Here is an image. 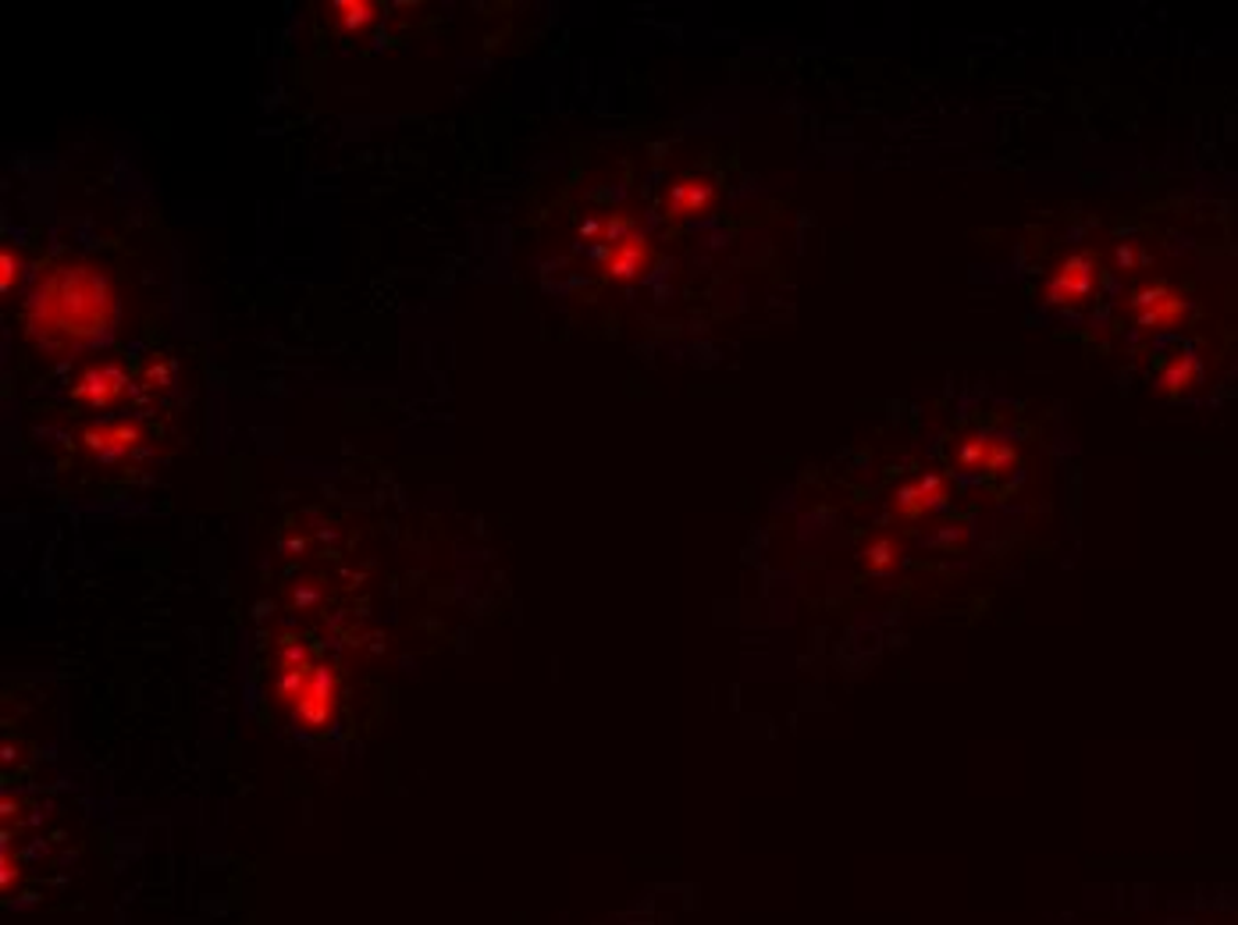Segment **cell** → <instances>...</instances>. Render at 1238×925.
Listing matches in <instances>:
<instances>
[{"label":"cell","mask_w":1238,"mask_h":925,"mask_svg":"<svg viewBox=\"0 0 1238 925\" xmlns=\"http://www.w3.org/2000/svg\"><path fill=\"white\" fill-rule=\"evenodd\" d=\"M1132 311L1138 317V328H1175L1189 306L1167 285H1146L1132 296Z\"/></svg>","instance_id":"cell-4"},{"label":"cell","mask_w":1238,"mask_h":925,"mask_svg":"<svg viewBox=\"0 0 1238 925\" xmlns=\"http://www.w3.org/2000/svg\"><path fill=\"white\" fill-rule=\"evenodd\" d=\"M919 488L925 492L928 506H933V510L947 506V499H950V481L944 478V473H922V478H919Z\"/></svg>","instance_id":"cell-10"},{"label":"cell","mask_w":1238,"mask_h":925,"mask_svg":"<svg viewBox=\"0 0 1238 925\" xmlns=\"http://www.w3.org/2000/svg\"><path fill=\"white\" fill-rule=\"evenodd\" d=\"M990 434H968L958 445V463L965 470H986L990 467Z\"/></svg>","instance_id":"cell-8"},{"label":"cell","mask_w":1238,"mask_h":925,"mask_svg":"<svg viewBox=\"0 0 1238 925\" xmlns=\"http://www.w3.org/2000/svg\"><path fill=\"white\" fill-rule=\"evenodd\" d=\"M605 274L616 278V282H634L652 264V246L644 239V232L638 229L627 214L612 218L605 224Z\"/></svg>","instance_id":"cell-2"},{"label":"cell","mask_w":1238,"mask_h":925,"mask_svg":"<svg viewBox=\"0 0 1238 925\" xmlns=\"http://www.w3.org/2000/svg\"><path fill=\"white\" fill-rule=\"evenodd\" d=\"M712 203H715V186L709 178H694V175L673 182L669 196H666V210L673 218L705 214V210H712Z\"/></svg>","instance_id":"cell-5"},{"label":"cell","mask_w":1238,"mask_h":925,"mask_svg":"<svg viewBox=\"0 0 1238 925\" xmlns=\"http://www.w3.org/2000/svg\"><path fill=\"white\" fill-rule=\"evenodd\" d=\"M894 513L904 516V520H919V516L933 513V506H928V499H925V492L919 488V481L900 488L897 499H894Z\"/></svg>","instance_id":"cell-9"},{"label":"cell","mask_w":1238,"mask_h":925,"mask_svg":"<svg viewBox=\"0 0 1238 925\" xmlns=\"http://www.w3.org/2000/svg\"><path fill=\"white\" fill-rule=\"evenodd\" d=\"M865 570L868 573H876V577H883V573H890L897 563H900V541L897 538H890V535H879V538H872L868 541V549H865Z\"/></svg>","instance_id":"cell-6"},{"label":"cell","mask_w":1238,"mask_h":925,"mask_svg":"<svg viewBox=\"0 0 1238 925\" xmlns=\"http://www.w3.org/2000/svg\"><path fill=\"white\" fill-rule=\"evenodd\" d=\"M1093 282H1096V254H1089V249L1086 254H1072V257H1064V264L1047 282V300L1050 303H1078L1093 292Z\"/></svg>","instance_id":"cell-3"},{"label":"cell","mask_w":1238,"mask_h":925,"mask_svg":"<svg viewBox=\"0 0 1238 925\" xmlns=\"http://www.w3.org/2000/svg\"><path fill=\"white\" fill-rule=\"evenodd\" d=\"M115 320V289L90 268L54 271L30 303V331L47 349L82 346Z\"/></svg>","instance_id":"cell-1"},{"label":"cell","mask_w":1238,"mask_h":925,"mask_svg":"<svg viewBox=\"0 0 1238 925\" xmlns=\"http://www.w3.org/2000/svg\"><path fill=\"white\" fill-rule=\"evenodd\" d=\"M1015 467H1018V448L1011 445V442H1004V438H993V445H990V467L986 470L1007 473V470H1015Z\"/></svg>","instance_id":"cell-11"},{"label":"cell","mask_w":1238,"mask_h":925,"mask_svg":"<svg viewBox=\"0 0 1238 925\" xmlns=\"http://www.w3.org/2000/svg\"><path fill=\"white\" fill-rule=\"evenodd\" d=\"M1200 382V360L1195 356H1178L1175 363H1167L1164 374H1160V388L1164 391H1178V388H1189Z\"/></svg>","instance_id":"cell-7"}]
</instances>
